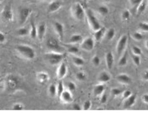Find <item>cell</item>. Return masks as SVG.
I'll return each instance as SVG.
<instances>
[{
    "label": "cell",
    "instance_id": "cell-41",
    "mask_svg": "<svg viewBox=\"0 0 148 127\" xmlns=\"http://www.w3.org/2000/svg\"><path fill=\"white\" fill-rule=\"evenodd\" d=\"M67 87H68V90L72 93L76 90L77 86L74 82L70 81L68 83Z\"/></svg>",
    "mask_w": 148,
    "mask_h": 127
},
{
    "label": "cell",
    "instance_id": "cell-39",
    "mask_svg": "<svg viewBox=\"0 0 148 127\" xmlns=\"http://www.w3.org/2000/svg\"><path fill=\"white\" fill-rule=\"evenodd\" d=\"M138 28L145 32H148V22H141L138 24Z\"/></svg>",
    "mask_w": 148,
    "mask_h": 127
},
{
    "label": "cell",
    "instance_id": "cell-31",
    "mask_svg": "<svg viewBox=\"0 0 148 127\" xmlns=\"http://www.w3.org/2000/svg\"><path fill=\"white\" fill-rule=\"evenodd\" d=\"M64 91V87L63 82L60 80L57 85V95L60 98L62 94Z\"/></svg>",
    "mask_w": 148,
    "mask_h": 127
},
{
    "label": "cell",
    "instance_id": "cell-20",
    "mask_svg": "<svg viewBox=\"0 0 148 127\" xmlns=\"http://www.w3.org/2000/svg\"><path fill=\"white\" fill-rule=\"evenodd\" d=\"M106 31V29L105 27H102L100 29L96 31H94L93 38L95 41L97 42H99L101 41L103 37H105V33Z\"/></svg>",
    "mask_w": 148,
    "mask_h": 127
},
{
    "label": "cell",
    "instance_id": "cell-13",
    "mask_svg": "<svg viewBox=\"0 0 148 127\" xmlns=\"http://www.w3.org/2000/svg\"><path fill=\"white\" fill-rule=\"evenodd\" d=\"M116 79L119 83L123 85H128L131 83V78L126 73H122L116 76Z\"/></svg>",
    "mask_w": 148,
    "mask_h": 127
},
{
    "label": "cell",
    "instance_id": "cell-53",
    "mask_svg": "<svg viewBox=\"0 0 148 127\" xmlns=\"http://www.w3.org/2000/svg\"><path fill=\"white\" fill-rule=\"evenodd\" d=\"M105 2H110L112 1V0H103Z\"/></svg>",
    "mask_w": 148,
    "mask_h": 127
},
{
    "label": "cell",
    "instance_id": "cell-57",
    "mask_svg": "<svg viewBox=\"0 0 148 127\" xmlns=\"http://www.w3.org/2000/svg\"></svg>",
    "mask_w": 148,
    "mask_h": 127
},
{
    "label": "cell",
    "instance_id": "cell-33",
    "mask_svg": "<svg viewBox=\"0 0 148 127\" xmlns=\"http://www.w3.org/2000/svg\"><path fill=\"white\" fill-rule=\"evenodd\" d=\"M87 75L86 73L83 71L78 72L76 74V79L79 81H84L86 80Z\"/></svg>",
    "mask_w": 148,
    "mask_h": 127
},
{
    "label": "cell",
    "instance_id": "cell-36",
    "mask_svg": "<svg viewBox=\"0 0 148 127\" xmlns=\"http://www.w3.org/2000/svg\"><path fill=\"white\" fill-rule=\"evenodd\" d=\"M132 53L134 55L140 56L142 54V50L139 46H133L132 47Z\"/></svg>",
    "mask_w": 148,
    "mask_h": 127
},
{
    "label": "cell",
    "instance_id": "cell-47",
    "mask_svg": "<svg viewBox=\"0 0 148 127\" xmlns=\"http://www.w3.org/2000/svg\"><path fill=\"white\" fill-rule=\"evenodd\" d=\"M143 0H129L130 4L132 7H137Z\"/></svg>",
    "mask_w": 148,
    "mask_h": 127
},
{
    "label": "cell",
    "instance_id": "cell-50",
    "mask_svg": "<svg viewBox=\"0 0 148 127\" xmlns=\"http://www.w3.org/2000/svg\"><path fill=\"white\" fill-rule=\"evenodd\" d=\"M141 100L144 103L148 104V94H144L142 96Z\"/></svg>",
    "mask_w": 148,
    "mask_h": 127
},
{
    "label": "cell",
    "instance_id": "cell-18",
    "mask_svg": "<svg viewBox=\"0 0 148 127\" xmlns=\"http://www.w3.org/2000/svg\"><path fill=\"white\" fill-rule=\"evenodd\" d=\"M137 96L135 94H132L129 98L125 99L123 103V108L125 109H129L133 107L136 102Z\"/></svg>",
    "mask_w": 148,
    "mask_h": 127
},
{
    "label": "cell",
    "instance_id": "cell-43",
    "mask_svg": "<svg viewBox=\"0 0 148 127\" xmlns=\"http://www.w3.org/2000/svg\"><path fill=\"white\" fill-rule=\"evenodd\" d=\"M8 82L9 86L12 87V88L15 87L17 84V81H16V79L13 78V76L9 78L8 80Z\"/></svg>",
    "mask_w": 148,
    "mask_h": 127
},
{
    "label": "cell",
    "instance_id": "cell-29",
    "mask_svg": "<svg viewBox=\"0 0 148 127\" xmlns=\"http://www.w3.org/2000/svg\"><path fill=\"white\" fill-rule=\"evenodd\" d=\"M131 15V12L130 10L127 9H125L123 11L121 14V19L123 22H128V20H130Z\"/></svg>",
    "mask_w": 148,
    "mask_h": 127
},
{
    "label": "cell",
    "instance_id": "cell-40",
    "mask_svg": "<svg viewBox=\"0 0 148 127\" xmlns=\"http://www.w3.org/2000/svg\"><path fill=\"white\" fill-rule=\"evenodd\" d=\"M68 52L70 53V54H73V55H75L77 54L79 52V49L77 46H70L68 48Z\"/></svg>",
    "mask_w": 148,
    "mask_h": 127
},
{
    "label": "cell",
    "instance_id": "cell-45",
    "mask_svg": "<svg viewBox=\"0 0 148 127\" xmlns=\"http://www.w3.org/2000/svg\"><path fill=\"white\" fill-rule=\"evenodd\" d=\"M24 107L23 105L21 103H16L13 105L12 107V109L13 110H23V109Z\"/></svg>",
    "mask_w": 148,
    "mask_h": 127
},
{
    "label": "cell",
    "instance_id": "cell-38",
    "mask_svg": "<svg viewBox=\"0 0 148 127\" xmlns=\"http://www.w3.org/2000/svg\"><path fill=\"white\" fill-rule=\"evenodd\" d=\"M122 92L121 89H120V88H118V87H114V88H112L111 90V94L114 97H118V96H119L120 94H122Z\"/></svg>",
    "mask_w": 148,
    "mask_h": 127
},
{
    "label": "cell",
    "instance_id": "cell-52",
    "mask_svg": "<svg viewBox=\"0 0 148 127\" xmlns=\"http://www.w3.org/2000/svg\"><path fill=\"white\" fill-rule=\"evenodd\" d=\"M145 47H146V48L148 49V40L146 41V42L145 43Z\"/></svg>",
    "mask_w": 148,
    "mask_h": 127
},
{
    "label": "cell",
    "instance_id": "cell-51",
    "mask_svg": "<svg viewBox=\"0 0 148 127\" xmlns=\"http://www.w3.org/2000/svg\"><path fill=\"white\" fill-rule=\"evenodd\" d=\"M72 108H73V109L74 110H81L82 109V108L81 107V106L77 103L73 104Z\"/></svg>",
    "mask_w": 148,
    "mask_h": 127
},
{
    "label": "cell",
    "instance_id": "cell-58",
    "mask_svg": "<svg viewBox=\"0 0 148 127\" xmlns=\"http://www.w3.org/2000/svg\"><path fill=\"white\" fill-rule=\"evenodd\" d=\"M39 1H40V0H39Z\"/></svg>",
    "mask_w": 148,
    "mask_h": 127
},
{
    "label": "cell",
    "instance_id": "cell-26",
    "mask_svg": "<svg viewBox=\"0 0 148 127\" xmlns=\"http://www.w3.org/2000/svg\"><path fill=\"white\" fill-rule=\"evenodd\" d=\"M116 35V31L114 28H110L106 30L105 33V37L107 40L111 41L114 39Z\"/></svg>",
    "mask_w": 148,
    "mask_h": 127
},
{
    "label": "cell",
    "instance_id": "cell-2",
    "mask_svg": "<svg viewBox=\"0 0 148 127\" xmlns=\"http://www.w3.org/2000/svg\"><path fill=\"white\" fill-rule=\"evenodd\" d=\"M71 15L78 21L84 20L86 17V10L79 2L73 4L70 8Z\"/></svg>",
    "mask_w": 148,
    "mask_h": 127
},
{
    "label": "cell",
    "instance_id": "cell-17",
    "mask_svg": "<svg viewBox=\"0 0 148 127\" xmlns=\"http://www.w3.org/2000/svg\"><path fill=\"white\" fill-rule=\"evenodd\" d=\"M47 31V25L44 23H40L38 27V38L42 41L44 39Z\"/></svg>",
    "mask_w": 148,
    "mask_h": 127
},
{
    "label": "cell",
    "instance_id": "cell-35",
    "mask_svg": "<svg viewBox=\"0 0 148 127\" xmlns=\"http://www.w3.org/2000/svg\"><path fill=\"white\" fill-rule=\"evenodd\" d=\"M92 64L95 67H99L101 63V59L99 56L95 55L92 58Z\"/></svg>",
    "mask_w": 148,
    "mask_h": 127
},
{
    "label": "cell",
    "instance_id": "cell-49",
    "mask_svg": "<svg viewBox=\"0 0 148 127\" xmlns=\"http://www.w3.org/2000/svg\"><path fill=\"white\" fill-rule=\"evenodd\" d=\"M142 78L145 81H148V69H146L142 73Z\"/></svg>",
    "mask_w": 148,
    "mask_h": 127
},
{
    "label": "cell",
    "instance_id": "cell-21",
    "mask_svg": "<svg viewBox=\"0 0 148 127\" xmlns=\"http://www.w3.org/2000/svg\"><path fill=\"white\" fill-rule=\"evenodd\" d=\"M105 89V85L103 83H100L97 84L94 87L93 89V94L96 97L100 96L104 93Z\"/></svg>",
    "mask_w": 148,
    "mask_h": 127
},
{
    "label": "cell",
    "instance_id": "cell-11",
    "mask_svg": "<svg viewBox=\"0 0 148 127\" xmlns=\"http://www.w3.org/2000/svg\"><path fill=\"white\" fill-rule=\"evenodd\" d=\"M54 29L60 41H62L64 35V27L62 23L57 21L53 25Z\"/></svg>",
    "mask_w": 148,
    "mask_h": 127
},
{
    "label": "cell",
    "instance_id": "cell-15",
    "mask_svg": "<svg viewBox=\"0 0 148 127\" xmlns=\"http://www.w3.org/2000/svg\"><path fill=\"white\" fill-rule=\"evenodd\" d=\"M36 78L38 82L42 84H45L47 83L50 79V76L48 73L45 72H38Z\"/></svg>",
    "mask_w": 148,
    "mask_h": 127
},
{
    "label": "cell",
    "instance_id": "cell-8",
    "mask_svg": "<svg viewBox=\"0 0 148 127\" xmlns=\"http://www.w3.org/2000/svg\"><path fill=\"white\" fill-rule=\"evenodd\" d=\"M46 45L47 48L53 52L60 53V51L62 49V48L60 45L58 41L54 38H48L47 41Z\"/></svg>",
    "mask_w": 148,
    "mask_h": 127
},
{
    "label": "cell",
    "instance_id": "cell-34",
    "mask_svg": "<svg viewBox=\"0 0 148 127\" xmlns=\"http://www.w3.org/2000/svg\"><path fill=\"white\" fill-rule=\"evenodd\" d=\"M132 38L135 41H140L143 40L144 36L141 32L139 31H135L132 34Z\"/></svg>",
    "mask_w": 148,
    "mask_h": 127
},
{
    "label": "cell",
    "instance_id": "cell-19",
    "mask_svg": "<svg viewBox=\"0 0 148 127\" xmlns=\"http://www.w3.org/2000/svg\"><path fill=\"white\" fill-rule=\"evenodd\" d=\"M105 63L108 70H111L113 68L114 64V56L113 53L108 52L105 55Z\"/></svg>",
    "mask_w": 148,
    "mask_h": 127
},
{
    "label": "cell",
    "instance_id": "cell-54",
    "mask_svg": "<svg viewBox=\"0 0 148 127\" xmlns=\"http://www.w3.org/2000/svg\"><path fill=\"white\" fill-rule=\"evenodd\" d=\"M97 110H103V109H102V108H98V109H97Z\"/></svg>",
    "mask_w": 148,
    "mask_h": 127
},
{
    "label": "cell",
    "instance_id": "cell-27",
    "mask_svg": "<svg viewBox=\"0 0 148 127\" xmlns=\"http://www.w3.org/2000/svg\"><path fill=\"white\" fill-rule=\"evenodd\" d=\"M128 54L126 52H125L119 58L118 61L119 66L121 67H125L128 64Z\"/></svg>",
    "mask_w": 148,
    "mask_h": 127
},
{
    "label": "cell",
    "instance_id": "cell-42",
    "mask_svg": "<svg viewBox=\"0 0 148 127\" xmlns=\"http://www.w3.org/2000/svg\"><path fill=\"white\" fill-rule=\"evenodd\" d=\"M92 107V102L90 100H86L83 104L82 109L84 110H88Z\"/></svg>",
    "mask_w": 148,
    "mask_h": 127
},
{
    "label": "cell",
    "instance_id": "cell-46",
    "mask_svg": "<svg viewBox=\"0 0 148 127\" xmlns=\"http://www.w3.org/2000/svg\"><path fill=\"white\" fill-rule=\"evenodd\" d=\"M100 97V102L101 104H104L107 102L108 96L106 93H103Z\"/></svg>",
    "mask_w": 148,
    "mask_h": 127
},
{
    "label": "cell",
    "instance_id": "cell-30",
    "mask_svg": "<svg viewBox=\"0 0 148 127\" xmlns=\"http://www.w3.org/2000/svg\"><path fill=\"white\" fill-rule=\"evenodd\" d=\"M30 33V30L27 27H21L17 31V34L20 37H25Z\"/></svg>",
    "mask_w": 148,
    "mask_h": 127
},
{
    "label": "cell",
    "instance_id": "cell-55",
    "mask_svg": "<svg viewBox=\"0 0 148 127\" xmlns=\"http://www.w3.org/2000/svg\"><path fill=\"white\" fill-rule=\"evenodd\" d=\"M147 5H148V0H147Z\"/></svg>",
    "mask_w": 148,
    "mask_h": 127
},
{
    "label": "cell",
    "instance_id": "cell-44",
    "mask_svg": "<svg viewBox=\"0 0 148 127\" xmlns=\"http://www.w3.org/2000/svg\"><path fill=\"white\" fill-rule=\"evenodd\" d=\"M132 94H132L131 91L130 90H126L123 91L122 93V97L123 99L125 100L129 98L130 96H131Z\"/></svg>",
    "mask_w": 148,
    "mask_h": 127
},
{
    "label": "cell",
    "instance_id": "cell-3",
    "mask_svg": "<svg viewBox=\"0 0 148 127\" xmlns=\"http://www.w3.org/2000/svg\"><path fill=\"white\" fill-rule=\"evenodd\" d=\"M86 17L89 27L93 31H96L102 27L99 20L91 9H88L86 10Z\"/></svg>",
    "mask_w": 148,
    "mask_h": 127
},
{
    "label": "cell",
    "instance_id": "cell-22",
    "mask_svg": "<svg viewBox=\"0 0 148 127\" xmlns=\"http://www.w3.org/2000/svg\"><path fill=\"white\" fill-rule=\"evenodd\" d=\"M31 27L30 29V36L32 39H36L38 37V27L35 24L34 22L31 20Z\"/></svg>",
    "mask_w": 148,
    "mask_h": 127
},
{
    "label": "cell",
    "instance_id": "cell-23",
    "mask_svg": "<svg viewBox=\"0 0 148 127\" xmlns=\"http://www.w3.org/2000/svg\"><path fill=\"white\" fill-rule=\"evenodd\" d=\"M83 40V36L80 34H74L70 37L69 42L72 44H76L82 42Z\"/></svg>",
    "mask_w": 148,
    "mask_h": 127
},
{
    "label": "cell",
    "instance_id": "cell-12",
    "mask_svg": "<svg viewBox=\"0 0 148 127\" xmlns=\"http://www.w3.org/2000/svg\"><path fill=\"white\" fill-rule=\"evenodd\" d=\"M68 72V68L65 63L62 61L60 64L57 71V76L59 80H62L65 77Z\"/></svg>",
    "mask_w": 148,
    "mask_h": 127
},
{
    "label": "cell",
    "instance_id": "cell-28",
    "mask_svg": "<svg viewBox=\"0 0 148 127\" xmlns=\"http://www.w3.org/2000/svg\"><path fill=\"white\" fill-rule=\"evenodd\" d=\"M98 12L99 14L103 16L107 15L110 12V9L107 5H102L99 6L98 8Z\"/></svg>",
    "mask_w": 148,
    "mask_h": 127
},
{
    "label": "cell",
    "instance_id": "cell-7",
    "mask_svg": "<svg viewBox=\"0 0 148 127\" xmlns=\"http://www.w3.org/2000/svg\"><path fill=\"white\" fill-rule=\"evenodd\" d=\"M32 12V10L29 8H24L20 10L19 13V22L20 25H23L25 24Z\"/></svg>",
    "mask_w": 148,
    "mask_h": 127
},
{
    "label": "cell",
    "instance_id": "cell-16",
    "mask_svg": "<svg viewBox=\"0 0 148 127\" xmlns=\"http://www.w3.org/2000/svg\"><path fill=\"white\" fill-rule=\"evenodd\" d=\"M111 79V76L110 73L106 71L101 72L98 76V80L100 83H107L110 82Z\"/></svg>",
    "mask_w": 148,
    "mask_h": 127
},
{
    "label": "cell",
    "instance_id": "cell-4",
    "mask_svg": "<svg viewBox=\"0 0 148 127\" xmlns=\"http://www.w3.org/2000/svg\"><path fill=\"white\" fill-rule=\"evenodd\" d=\"M64 54L61 53L51 51L45 54V58L50 64L55 66L62 62L64 59Z\"/></svg>",
    "mask_w": 148,
    "mask_h": 127
},
{
    "label": "cell",
    "instance_id": "cell-1",
    "mask_svg": "<svg viewBox=\"0 0 148 127\" xmlns=\"http://www.w3.org/2000/svg\"><path fill=\"white\" fill-rule=\"evenodd\" d=\"M16 50L22 57L27 60H32L36 57L35 50L26 44H20L16 46Z\"/></svg>",
    "mask_w": 148,
    "mask_h": 127
},
{
    "label": "cell",
    "instance_id": "cell-24",
    "mask_svg": "<svg viewBox=\"0 0 148 127\" xmlns=\"http://www.w3.org/2000/svg\"><path fill=\"white\" fill-rule=\"evenodd\" d=\"M147 7V1L143 0L136 8L137 15H140L141 14H143L145 11L146 10Z\"/></svg>",
    "mask_w": 148,
    "mask_h": 127
},
{
    "label": "cell",
    "instance_id": "cell-48",
    "mask_svg": "<svg viewBox=\"0 0 148 127\" xmlns=\"http://www.w3.org/2000/svg\"><path fill=\"white\" fill-rule=\"evenodd\" d=\"M6 40H7V37H6L4 33L3 32L1 31L0 32V42H1V43L3 44L5 42Z\"/></svg>",
    "mask_w": 148,
    "mask_h": 127
},
{
    "label": "cell",
    "instance_id": "cell-32",
    "mask_svg": "<svg viewBox=\"0 0 148 127\" xmlns=\"http://www.w3.org/2000/svg\"><path fill=\"white\" fill-rule=\"evenodd\" d=\"M48 92L50 96L55 97L57 95V86L53 83L51 84L48 87Z\"/></svg>",
    "mask_w": 148,
    "mask_h": 127
},
{
    "label": "cell",
    "instance_id": "cell-10",
    "mask_svg": "<svg viewBox=\"0 0 148 127\" xmlns=\"http://www.w3.org/2000/svg\"><path fill=\"white\" fill-rule=\"evenodd\" d=\"M62 1L60 0H53L50 2L47 6V11L50 13L57 12L62 8Z\"/></svg>",
    "mask_w": 148,
    "mask_h": 127
},
{
    "label": "cell",
    "instance_id": "cell-37",
    "mask_svg": "<svg viewBox=\"0 0 148 127\" xmlns=\"http://www.w3.org/2000/svg\"><path fill=\"white\" fill-rule=\"evenodd\" d=\"M132 59L135 66H139L141 64L140 56L133 54L132 56Z\"/></svg>",
    "mask_w": 148,
    "mask_h": 127
},
{
    "label": "cell",
    "instance_id": "cell-6",
    "mask_svg": "<svg viewBox=\"0 0 148 127\" xmlns=\"http://www.w3.org/2000/svg\"><path fill=\"white\" fill-rule=\"evenodd\" d=\"M95 46V40L91 37H87L81 43L80 47L86 52H91Z\"/></svg>",
    "mask_w": 148,
    "mask_h": 127
},
{
    "label": "cell",
    "instance_id": "cell-5",
    "mask_svg": "<svg viewBox=\"0 0 148 127\" xmlns=\"http://www.w3.org/2000/svg\"><path fill=\"white\" fill-rule=\"evenodd\" d=\"M128 42V37L126 34L123 35L119 38L116 46V51L118 56H121L125 52Z\"/></svg>",
    "mask_w": 148,
    "mask_h": 127
},
{
    "label": "cell",
    "instance_id": "cell-14",
    "mask_svg": "<svg viewBox=\"0 0 148 127\" xmlns=\"http://www.w3.org/2000/svg\"><path fill=\"white\" fill-rule=\"evenodd\" d=\"M60 98L63 102L65 103H71L73 101V96L72 92L69 90L64 91L60 96Z\"/></svg>",
    "mask_w": 148,
    "mask_h": 127
},
{
    "label": "cell",
    "instance_id": "cell-56",
    "mask_svg": "<svg viewBox=\"0 0 148 127\" xmlns=\"http://www.w3.org/2000/svg\"><path fill=\"white\" fill-rule=\"evenodd\" d=\"M86 1H88L89 0H86Z\"/></svg>",
    "mask_w": 148,
    "mask_h": 127
},
{
    "label": "cell",
    "instance_id": "cell-9",
    "mask_svg": "<svg viewBox=\"0 0 148 127\" xmlns=\"http://www.w3.org/2000/svg\"><path fill=\"white\" fill-rule=\"evenodd\" d=\"M2 17L8 22H11L14 20V13L12 7L9 5H5L1 11Z\"/></svg>",
    "mask_w": 148,
    "mask_h": 127
},
{
    "label": "cell",
    "instance_id": "cell-25",
    "mask_svg": "<svg viewBox=\"0 0 148 127\" xmlns=\"http://www.w3.org/2000/svg\"><path fill=\"white\" fill-rule=\"evenodd\" d=\"M72 60L73 64L77 67H81L85 64L84 59L78 56H73L72 57Z\"/></svg>",
    "mask_w": 148,
    "mask_h": 127
}]
</instances>
